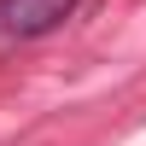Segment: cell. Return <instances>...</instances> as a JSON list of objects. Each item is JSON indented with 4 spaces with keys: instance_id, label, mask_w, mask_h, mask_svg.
<instances>
[{
    "instance_id": "obj_1",
    "label": "cell",
    "mask_w": 146,
    "mask_h": 146,
    "mask_svg": "<svg viewBox=\"0 0 146 146\" xmlns=\"http://www.w3.org/2000/svg\"><path fill=\"white\" fill-rule=\"evenodd\" d=\"M76 12H82V0H0V35L41 41V35L64 29Z\"/></svg>"
}]
</instances>
